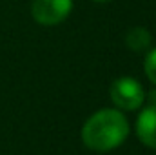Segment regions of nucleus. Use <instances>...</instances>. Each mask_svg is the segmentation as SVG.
I'll return each instance as SVG.
<instances>
[{"instance_id":"obj_6","label":"nucleus","mask_w":156,"mask_h":155,"mask_svg":"<svg viewBox=\"0 0 156 155\" xmlns=\"http://www.w3.org/2000/svg\"><path fill=\"white\" fill-rule=\"evenodd\" d=\"M145 73H147L149 80L156 86V47L151 49L145 57Z\"/></svg>"},{"instance_id":"obj_4","label":"nucleus","mask_w":156,"mask_h":155,"mask_svg":"<svg viewBox=\"0 0 156 155\" xmlns=\"http://www.w3.org/2000/svg\"><path fill=\"white\" fill-rule=\"evenodd\" d=\"M136 133L145 146L156 150V106H149L140 113L136 122Z\"/></svg>"},{"instance_id":"obj_5","label":"nucleus","mask_w":156,"mask_h":155,"mask_svg":"<svg viewBox=\"0 0 156 155\" xmlns=\"http://www.w3.org/2000/svg\"><path fill=\"white\" fill-rule=\"evenodd\" d=\"M125 44L131 51H145L151 46V33L145 28H133L125 35Z\"/></svg>"},{"instance_id":"obj_7","label":"nucleus","mask_w":156,"mask_h":155,"mask_svg":"<svg viewBox=\"0 0 156 155\" xmlns=\"http://www.w3.org/2000/svg\"><path fill=\"white\" fill-rule=\"evenodd\" d=\"M93 2H100L102 4V2H109V0H93Z\"/></svg>"},{"instance_id":"obj_1","label":"nucleus","mask_w":156,"mask_h":155,"mask_svg":"<svg viewBox=\"0 0 156 155\" xmlns=\"http://www.w3.org/2000/svg\"><path fill=\"white\" fill-rule=\"evenodd\" d=\"M129 133V124L118 110H100L89 117L82 130V139L87 148L109 152L120 146Z\"/></svg>"},{"instance_id":"obj_2","label":"nucleus","mask_w":156,"mask_h":155,"mask_svg":"<svg viewBox=\"0 0 156 155\" xmlns=\"http://www.w3.org/2000/svg\"><path fill=\"white\" fill-rule=\"evenodd\" d=\"M111 99L118 108L133 112L142 106L145 93L142 84L133 77H120L111 86Z\"/></svg>"},{"instance_id":"obj_3","label":"nucleus","mask_w":156,"mask_h":155,"mask_svg":"<svg viewBox=\"0 0 156 155\" xmlns=\"http://www.w3.org/2000/svg\"><path fill=\"white\" fill-rule=\"evenodd\" d=\"M73 9V0H33L31 15L42 26L62 24Z\"/></svg>"}]
</instances>
